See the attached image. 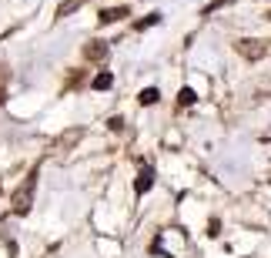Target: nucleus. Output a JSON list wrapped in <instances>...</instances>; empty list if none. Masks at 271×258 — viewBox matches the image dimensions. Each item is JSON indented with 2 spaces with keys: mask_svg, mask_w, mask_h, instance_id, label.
<instances>
[{
  "mask_svg": "<svg viewBox=\"0 0 271 258\" xmlns=\"http://www.w3.org/2000/svg\"><path fill=\"white\" fill-rule=\"evenodd\" d=\"M131 14V7H107L101 10V24H114V20H124Z\"/></svg>",
  "mask_w": 271,
  "mask_h": 258,
  "instance_id": "5",
  "label": "nucleus"
},
{
  "mask_svg": "<svg viewBox=\"0 0 271 258\" xmlns=\"http://www.w3.org/2000/svg\"><path fill=\"white\" fill-rule=\"evenodd\" d=\"M234 50H238L245 61H261L264 54H268V41H255V37H245V41H238L234 44Z\"/></svg>",
  "mask_w": 271,
  "mask_h": 258,
  "instance_id": "2",
  "label": "nucleus"
},
{
  "mask_svg": "<svg viewBox=\"0 0 271 258\" xmlns=\"http://www.w3.org/2000/svg\"><path fill=\"white\" fill-rule=\"evenodd\" d=\"M177 104H181V107H184V104H194V91H191V88H184L181 94H177Z\"/></svg>",
  "mask_w": 271,
  "mask_h": 258,
  "instance_id": "11",
  "label": "nucleus"
},
{
  "mask_svg": "<svg viewBox=\"0 0 271 258\" xmlns=\"http://www.w3.org/2000/svg\"><path fill=\"white\" fill-rule=\"evenodd\" d=\"M84 4H87V0H64V4L57 7V17H67V14H74V10H77V7H84Z\"/></svg>",
  "mask_w": 271,
  "mask_h": 258,
  "instance_id": "8",
  "label": "nucleus"
},
{
  "mask_svg": "<svg viewBox=\"0 0 271 258\" xmlns=\"http://www.w3.org/2000/svg\"><path fill=\"white\" fill-rule=\"evenodd\" d=\"M107 50H111V47H107L104 41H91L87 47H84V57H87V61H104V57H107Z\"/></svg>",
  "mask_w": 271,
  "mask_h": 258,
  "instance_id": "4",
  "label": "nucleus"
},
{
  "mask_svg": "<svg viewBox=\"0 0 271 258\" xmlns=\"http://www.w3.org/2000/svg\"><path fill=\"white\" fill-rule=\"evenodd\" d=\"M0 101H4V91H0Z\"/></svg>",
  "mask_w": 271,
  "mask_h": 258,
  "instance_id": "14",
  "label": "nucleus"
},
{
  "mask_svg": "<svg viewBox=\"0 0 271 258\" xmlns=\"http://www.w3.org/2000/svg\"><path fill=\"white\" fill-rule=\"evenodd\" d=\"M107 124H111V131H124V118H111Z\"/></svg>",
  "mask_w": 271,
  "mask_h": 258,
  "instance_id": "13",
  "label": "nucleus"
},
{
  "mask_svg": "<svg viewBox=\"0 0 271 258\" xmlns=\"http://www.w3.org/2000/svg\"><path fill=\"white\" fill-rule=\"evenodd\" d=\"M268 20H271V14H268Z\"/></svg>",
  "mask_w": 271,
  "mask_h": 258,
  "instance_id": "15",
  "label": "nucleus"
},
{
  "mask_svg": "<svg viewBox=\"0 0 271 258\" xmlns=\"http://www.w3.org/2000/svg\"><path fill=\"white\" fill-rule=\"evenodd\" d=\"M84 137V131L80 128H71V131H64V134L57 137V148H67V145H74V141H80Z\"/></svg>",
  "mask_w": 271,
  "mask_h": 258,
  "instance_id": "6",
  "label": "nucleus"
},
{
  "mask_svg": "<svg viewBox=\"0 0 271 258\" xmlns=\"http://www.w3.org/2000/svg\"><path fill=\"white\" fill-rule=\"evenodd\" d=\"M111 84H114V77H111V74H107V71H104V74H97L94 81H91V88H94V91H107V88H111Z\"/></svg>",
  "mask_w": 271,
  "mask_h": 258,
  "instance_id": "9",
  "label": "nucleus"
},
{
  "mask_svg": "<svg viewBox=\"0 0 271 258\" xmlns=\"http://www.w3.org/2000/svg\"><path fill=\"white\" fill-rule=\"evenodd\" d=\"M151 185H154V171L144 164L141 175H137V181H134V191H137V194H147V191H151Z\"/></svg>",
  "mask_w": 271,
  "mask_h": 258,
  "instance_id": "3",
  "label": "nucleus"
},
{
  "mask_svg": "<svg viewBox=\"0 0 271 258\" xmlns=\"http://www.w3.org/2000/svg\"><path fill=\"white\" fill-rule=\"evenodd\" d=\"M158 101H161V91H158V88H144V91H141V104H144V107L158 104Z\"/></svg>",
  "mask_w": 271,
  "mask_h": 258,
  "instance_id": "7",
  "label": "nucleus"
},
{
  "mask_svg": "<svg viewBox=\"0 0 271 258\" xmlns=\"http://www.w3.org/2000/svg\"><path fill=\"white\" fill-rule=\"evenodd\" d=\"M221 232V221H218V218H211V221H207V235H218Z\"/></svg>",
  "mask_w": 271,
  "mask_h": 258,
  "instance_id": "12",
  "label": "nucleus"
},
{
  "mask_svg": "<svg viewBox=\"0 0 271 258\" xmlns=\"http://www.w3.org/2000/svg\"><path fill=\"white\" fill-rule=\"evenodd\" d=\"M154 24H161V14H151V17H144V20H137V31H147V27H154Z\"/></svg>",
  "mask_w": 271,
  "mask_h": 258,
  "instance_id": "10",
  "label": "nucleus"
},
{
  "mask_svg": "<svg viewBox=\"0 0 271 258\" xmlns=\"http://www.w3.org/2000/svg\"><path fill=\"white\" fill-rule=\"evenodd\" d=\"M34 188H37V171H31L27 175V181L14 191V198H10V208H14V215H27V211L34 208Z\"/></svg>",
  "mask_w": 271,
  "mask_h": 258,
  "instance_id": "1",
  "label": "nucleus"
}]
</instances>
